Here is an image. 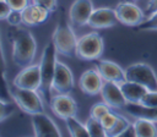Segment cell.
I'll return each mask as SVG.
<instances>
[{"label":"cell","instance_id":"obj_1","mask_svg":"<svg viewBox=\"0 0 157 137\" xmlns=\"http://www.w3.org/2000/svg\"><path fill=\"white\" fill-rule=\"evenodd\" d=\"M12 42V60L15 65L20 67H26L32 65L36 53L37 43L32 33L25 28L15 27L10 33Z\"/></svg>","mask_w":157,"mask_h":137},{"label":"cell","instance_id":"obj_2","mask_svg":"<svg viewBox=\"0 0 157 137\" xmlns=\"http://www.w3.org/2000/svg\"><path fill=\"white\" fill-rule=\"evenodd\" d=\"M56 48L53 43V40H50L49 43L45 44L43 53H42V57H40V87L38 89L40 97L43 98L45 104L50 105V100H52V86H53V78H54V73H55V66H56Z\"/></svg>","mask_w":157,"mask_h":137},{"label":"cell","instance_id":"obj_3","mask_svg":"<svg viewBox=\"0 0 157 137\" xmlns=\"http://www.w3.org/2000/svg\"><path fill=\"white\" fill-rule=\"evenodd\" d=\"M52 40L59 54L69 56V57L76 56V48H77L78 38L76 37L71 26L65 20H61L56 24Z\"/></svg>","mask_w":157,"mask_h":137},{"label":"cell","instance_id":"obj_4","mask_svg":"<svg viewBox=\"0 0 157 137\" xmlns=\"http://www.w3.org/2000/svg\"><path fill=\"white\" fill-rule=\"evenodd\" d=\"M10 89H11V95L13 102L18 105V108L22 111L29 115L44 111V105H43L44 100L40 97V94L37 93V91L20 88V87H16L15 84H12Z\"/></svg>","mask_w":157,"mask_h":137},{"label":"cell","instance_id":"obj_5","mask_svg":"<svg viewBox=\"0 0 157 137\" xmlns=\"http://www.w3.org/2000/svg\"><path fill=\"white\" fill-rule=\"evenodd\" d=\"M104 51V42L97 32L87 33L78 38L76 56L82 60H98Z\"/></svg>","mask_w":157,"mask_h":137},{"label":"cell","instance_id":"obj_6","mask_svg":"<svg viewBox=\"0 0 157 137\" xmlns=\"http://www.w3.org/2000/svg\"><path fill=\"white\" fill-rule=\"evenodd\" d=\"M125 77L128 81H132L145 86L148 91H157V76L153 68L147 64H131L125 70Z\"/></svg>","mask_w":157,"mask_h":137},{"label":"cell","instance_id":"obj_7","mask_svg":"<svg viewBox=\"0 0 157 137\" xmlns=\"http://www.w3.org/2000/svg\"><path fill=\"white\" fill-rule=\"evenodd\" d=\"M115 12L119 22L130 27H137L146 20L144 11L137 5L128 1L119 2L115 6Z\"/></svg>","mask_w":157,"mask_h":137},{"label":"cell","instance_id":"obj_8","mask_svg":"<svg viewBox=\"0 0 157 137\" xmlns=\"http://www.w3.org/2000/svg\"><path fill=\"white\" fill-rule=\"evenodd\" d=\"M12 84L20 88L38 91L40 87V66L39 64H32L23 67L13 78Z\"/></svg>","mask_w":157,"mask_h":137},{"label":"cell","instance_id":"obj_9","mask_svg":"<svg viewBox=\"0 0 157 137\" xmlns=\"http://www.w3.org/2000/svg\"><path fill=\"white\" fill-rule=\"evenodd\" d=\"M50 109L58 117L63 120H66L70 116H76L77 113L76 102L69 93H58L56 95L52 97Z\"/></svg>","mask_w":157,"mask_h":137},{"label":"cell","instance_id":"obj_10","mask_svg":"<svg viewBox=\"0 0 157 137\" xmlns=\"http://www.w3.org/2000/svg\"><path fill=\"white\" fill-rule=\"evenodd\" d=\"M119 22L115 9L110 7H98L94 9L87 24L94 29H104L114 27Z\"/></svg>","mask_w":157,"mask_h":137},{"label":"cell","instance_id":"obj_11","mask_svg":"<svg viewBox=\"0 0 157 137\" xmlns=\"http://www.w3.org/2000/svg\"><path fill=\"white\" fill-rule=\"evenodd\" d=\"M74 76L71 70L63 62L56 61L55 73L53 78V91L56 93H70L74 89Z\"/></svg>","mask_w":157,"mask_h":137},{"label":"cell","instance_id":"obj_12","mask_svg":"<svg viewBox=\"0 0 157 137\" xmlns=\"http://www.w3.org/2000/svg\"><path fill=\"white\" fill-rule=\"evenodd\" d=\"M93 10L92 0H75L69 9V18L75 26H85L87 24Z\"/></svg>","mask_w":157,"mask_h":137},{"label":"cell","instance_id":"obj_13","mask_svg":"<svg viewBox=\"0 0 157 137\" xmlns=\"http://www.w3.org/2000/svg\"><path fill=\"white\" fill-rule=\"evenodd\" d=\"M104 84V80L101 76V73L98 72V70L96 68H91L85 71L80 80H78V86L80 89L88 95H97L101 94L102 87Z\"/></svg>","mask_w":157,"mask_h":137},{"label":"cell","instance_id":"obj_14","mask_svg":"<svg viewBox=\"0 0 157 137\" xmlns=\"http://www.w3.org/2000/svg\"><path fill=\"white\" fill-rule=\"evenodd\" d=\"M101 95L103 98V102H105L113 109H121L125 108V105L128 104V100L125 99L119 83L115 82L104 81Z\"/></svg>","mask_w":157,"mask_h":137},{"label":"cell","instance_id":"obj_15","mask_svg":"<svg viewBox=\"0 0 157 137\" xmlns=\"http://www.w3.org/2000/svg\"><path fill=\"white\" fill-rule=\"evenodd\" d=\"M34 136H61L55 122L43 113H36L31 117Z\"/></svg>","mask_w":157,"mask_h":137},{"label":"cell","instance_id":"obj_16","mask_svg":"<svg viewBox=\"0 0 157 137\" xmlns=\"http://www.w3.org/2000/svg\"><path fill=\"white\" fill-rule=\"evenodd\" d=\"M96 68L101 73L104 81H110L115 83H121L126 80L125 70H123L118 64L110 60H102L98 59L96 62Z\"/></svg>","mask_w":157,"mask_h":137},{"label":"cell","instance_id":"obj_17","mask_svg":"<svg viewBox=\"0 0 157 137\" xmlns=\"http://www.w3.org/2000/svg\"><path fill=\"white\" fill-rule=\"evenodd\" d=\"M49 13L50 11L47 10L45 7L32 2L22 10V23L29 27L39 26L47 21Z\"/></svg>","mask_w":157,"mask_h":137},{"label":"cell","instance_id":"obj_18","mask_svg":"<svg viewBox=\"0 0 157 137\" xmlns=\"http://www.w3.org/2000/svg\"><path fill=\"white\" fill-rule=\"evenodd\" d=\"M119 86L128 103H140L144 95L148 92V89L145 86L132 81H128V80L119 83Z\"/></svg>","mask_w":157,"mask_h":137},{"label":"cell","instance_id":"obj_19","mask_svg":"<svg viewBox=\"0 0 157 137\" xmlns=\"http://www.w3.org/2000/svg\"><path fill=\"white\" fill-rule=\"evenodd\" d=\"M125 110L131 116L157 122V108L155 106H145L140 103H128L125 105Z\"/></svg>","mask_w":157,"mask_h":137},{"label":"cell","instance_id":"obj_20","mask_svg":"<svg viewBox=\"0 0 157 137\" xmlns=\"http://www.w3.org/2000/svg\"><path fill=\"white\" fill-rule=\"evenodd\" d=\"M132 127L135 131V136H139V137L157 136V127L155 126V122L150 121L147 119L136 117V120L132 122Z\"/></svg>","mask_w":157,"mask_h":137},{"label":"cell","instance_id":"obj_21","mask_svg":"<svg viewBox=\"0 0 157 137\" xmlns=\"http://www.w3.org/2000/svg\"><path fill=\"white\" fill-rule=\"evenodd\" d=\"M65 124H66V128H67V132L70 133V136H74V137H80V136H90L87 128H86V125H82L77 119L76 116H70L65 120Z\"/></svg>","mask_w":157,"mask_h":137},{"label":"cell","instance_id":"obj_22","mask_svg":"<svg viewBox=\"0 0 157 137\" xmlns=\"http://www.w3.org/2000/svg\"><path fill=\"white\" fill-rule=\"evenodd\" d=\"M85 125H86V128H87L90 136H92V137H96V136L104 137V136H107V132H105V130H104L99 119L90 116Z\"/></svg>","mask_w":157,"mask_h":137},{"label":"cell","instance_id":"obj_23","mask_svg":"<svg viewBox=\"0 0 157 137\" xmlns=\"http://www.w3.org/2000/svg\"><path fill=\"white\" fill-rule=\"evenodd\" d=\"M118 119H119V115H117V114H114L112 111L107 113L105 115H103L99 119L101 122H102V125H103V127H104V130H105V132H107V136L112 131V128L115 126V124L118 122Z\"/></svg>","mask_w":157,"mask_h":137},{"label":"cell","instance_id":"obj_24","mask_svg":"<svg viewBox=\"0 0 157 137\" xmlns=\"http://www.w3.org/2000/svg\"><path fill=\"white\" fill-rule=\"evenodd\" d=\"M109 111H110V106L105 102L96 103V104L92 105V108L90 110V116L96 117V119H101L103 115H105Z\"/></svg>","mask_w":157,"mask_h":137},{"label":"cell","instance_id":"obj_25","mask_svg":"<svg viewBox=\"0 0 157 137\" xmlns=\"http://www.w3.org/2000/svg\"><path fill=\"white\" fill-rule=\"evenodd\" d=\"M137 31H145V32H151V31H157V12L151 15L148 18H146L141 24L136 27Z\"/></svg>","mask_w":157,"mask_h":137},{"label":"cell","instance_id":"obj_26","mask_svg":"<svg viewBox=\"0 0 157 137\" xmlns=\"http://www.w3.org/2000/svg\"><path fill=\"white\" fill-rule=\"evenodd\" d=\"M18 105L12 102H0V120L4 121L6 117H9L10 115H12L16 111V108Z\"/></svg>","mask_w":157,"mask_h":137},{"label":"cell","instance_id":"obj_27","mask_svg":"<svg viewBox=\"0 0 157 137\" xmlns=\"http://www.w3.org/2000/svg\"><path fill=\"white\" fill-rule=\"evenodd\" d=\"M140 104L145 106H155L157 108V91H148L144 98L141 99Z\"/></svg>","mask_w":157,"mask_h":137},{"label":"cell","instance_id":"obj_28","mask_svg":"<svg viewBox=\"0 0 157 137\" xmlns=\"http://www.w3.org/2000/svg\"><path fill=\"white\" fill-rule=\"evenodd\" d=\"M6 21H7V23H9L10 26L18 27V26L22 23V11L12 10V11L10 12V15L7 16Z\"/></svg>","mask_w":157,"mask_h":137},{"label":"cell","instance_id":"obj_29","mask_svg":"<svg viewBox=\"0 0 157 137\" xmlns=\"http://www.w3.org/2000/svg\"><path fill=\"white\" fill-rule=\"evenodd\" d=\"M12 95H11V89H10V86L7 84V81H6V77H5V73L2 75V88H1V99L0 102H12Z\"/></svg>","mask_w":157,"mask_h":137},{"label":"cell","instance_id":"obj_30","mask_svg":"<svg viewBox=\"0 0 157 137\" xmlns=\"http://www.w3.org/2000/svg\"><path fill=\"white\" fill-rule=\"evenodd\" d=\"M32 2L45 7L50 12H53L58 9V0H32Z\"/></svg>","mask_w":157,"mask_h":137},{"label":"cell","instance_id":"obj_31","mask_svg":"<svg viewBox=\"0 0 157 137\" xmlns=\"http://www.w3.org/2000/svg\"><path fill=\"white\" fill-rule=\"evenodd\" d=\"M6 1L12 10H18V11H22L25 7L29 5V0H6Z\"/></svg>","mask_w":157,"mask_h":137},{"label":"cell","instance_id":"obj_32","mask_svg":"<svg viewBox=\"0 0 157 137\" xmlns=\"http://www.w3.org/2000/svg\"><path fill=\"white\" fill-rule=\"evenodd\" d=\"M11 11H12V9L7 4V1L6 0H0V16H1V20H6Z\"/></svg>","mask_w":157,"mask_h":137},{"label":"cell","instance_id":"obj_33","mask_svg":"<svg viewBox=\"0 0 157 137\" xmlns=\"http://www.w3.org/2000/svg\"><path fill=\"white\" fill-rule=\"evenodd\" d=\"M146 11L150 16L153 15L155 12H157V0H150L146 5Z\"/></svg>","mask_w":157,"mask_h":137}]
</instances>
